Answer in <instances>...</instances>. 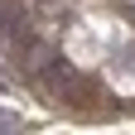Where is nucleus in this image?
<instances>
[{
    "instance_id": "f257e3e1",
    "label": "nucleus",
    "mask_w": 135,
    "mask_h": 135,
    "mask_svg": "<svg viewBox=\"0 0 135 135\" xmlns=\"http://www.w3.org/2000/svg\"><path fill=\"white\" fill-rule=\"evenodd\" d=\"M39 77H44V87L53 92V97H63V101H87V97H92L87 77H82V73H77L68 58H53V63H48Z\"/></svg>"
},
{
    "instance_id": "f03ea898",
    "label": "nucleus",
    "mask_w": 135,
    "mask_h": 135,
    "mask_svg": "<svg viewBox=\"0 0 135 135\" xmlns=\"http://www.w3.org/2000/svg\"><path fill=\"white\" fill-rule=\"evenodd\" d=\"M53 58H58V53H53V48H48V44H34V39H29L24 48H20V63L29 68V73H34V77H39V73H44V68H48V63H53Z\"/></svg>"
},
{
    "instance_id": "7ed1b4c3",
    "label": "nucleus",
    "mask_w": 135,
    "mask_h": 135,
    "mask_svg": "<svg viewBox=\"0 0 135 135\" xmlns=\"http://www.w3.org/2000/svg\"><path fill=\"white\" fill-rule=\"evenodd\" d=\"M0 135H24V126H20V121H10V116H0Z\"/></svg>"
}]
</instances>
